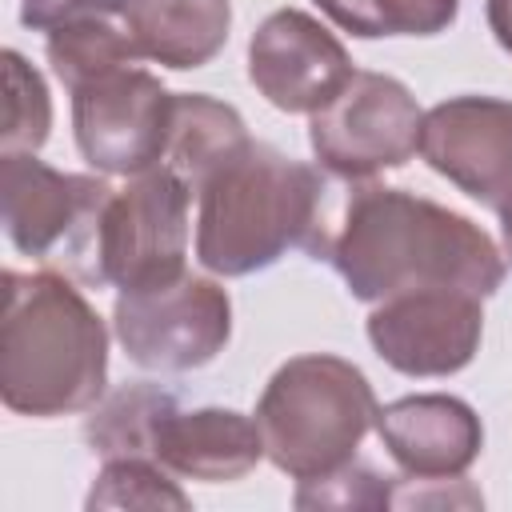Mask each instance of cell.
Returning a JSON list of instances; mask_svg holds the SVG:
<instances>
[{"mask_svg":"<svg viewBox=\"0 0 512 512\" xmlns=\"http://www.w3.org/2000/svg\"><path fill=\"white\" fill-rule=\"evenodd\" d=\"M496 216H500V236H504V256H508V264H512V196L496 208Z\"/></svg>","mask_w":512,"mask_h":512,"instance_id":"25","label":"cell"},{"mask_svg":"<svg viewBox=\"0 0 512 512\" xmlns=\"http://www.w3.org/2000/svg\"><path fill=\"white\" fill-rule=\"evenodd\" d=\"M192 196L196 260L216 276H248L276 264L288 248H308L328 188L304 160L248 136Z\"/></svg>","mask_w":512,"mask_h":512,"instance_id":"3","label":"cell"},{"mask_svg":"<svg viewBox=\"0 0 512 512\" xmlns=\"http://www.w3.org/2000/svg\"><path fill=\"white\" fill-rule=\"evenodd\" d=\"M244 140H248V128L232 104H220V100L200 96V92H184V96H176V108H172V132H168L164 164L188 188H196Z\"/></svg>","mask_w":512,"mask_h":512,"instance_id":"16","label":"cell"},{"mask_svg":"<svg viewBox=\"0 0 512 512\" xmlns=\"http://www.w3.org/2000/svg\"><path fill=\"white\" fill-rule=\"evenodd\" d=\"M192 500L168 480V468L148 456H120L104 460L88 508H188Z\"/></svg>","mask_w":512,"mask_h":512,"instance_id":"21","label":"cell"},{"mask_svg":"<svg viewBox=\"0 0 512 512\" xmlns=\"http://www.w3.org/2000/svg\"><path fill=\"white\" fill-rule=\"evenodd\" d=\"M488 28L504 52H512V0H488Z\"/></svg>","mask_w":512,"mask_h":512,"instance_id":"24","label":"cell"},{"mask_svg":"<svg viewBox=\"0 0 512 512\" xmlns=\"http://www.w3.org/2000/svg\"><path fill=\"white\" fill-rule=\"evenodd\" d=\"M120 16L144 60L184 72V68L208 64L224 48L232 4L228 0H128Z\"/></svg>","mask_w":512,"mask_h":512,"instance_id":"15","label":"cell"},{"mask_svg":"<svg viewBox=\"0 0 512 512\" xmlns=\"http://www.w3.org/2000/svg\"><path fill=\"white\" fill-rule=\"evenodd\" d=\"M388 504H392L388 476L364 464H344L328 476L300 480L296 488V508H388Z\"/></svg>","mask_w":512,"mask_h":512,"instance_id":"22","label":"cell"},{"mask_svg":"<svg viewBox=\"0 0 512 512\" xmlns=\"http://www.w3.org/2000/svg\"><path fill=\"white\" fill-rule=\"evenodd\" d=\"M484 332L480 296L428 288L380 300L368 316L376 356L404 376H452L472 364Z\"/></svg>","mask_w":512,"mask_h":512,"instance_id":"10","label":"cell"},{"mask_svg":"<svg viewBox=\"0 0 512 512\" xmlns=\"http://www.w3.org/2000/svg\"><path fill=\"white\" fill-rule=\"evenodd\" d=\"M176 96L144 68H116L72 92L80 156L108 176H140L168 152Z\"/></svg>","mask_w":512,"mask_h":512,"instance_id":"9","label":"cell"},{"mask_svg":"<svg viewBox=\"0 0 512 512\" xmlns=\"http://www.w3.org/2000/svg\"><path fill=\"white\" fill-rule=\"evenodd\" d=\"M116 340L132 364L152 372H192L216 360L232 336V300L204 276L120 292L112 308Z\"/></svg>","mask_w":512,"mask_h":512,"instance_id":"7","label":"cell"},{"mask_svg":"<svg viewBox=\"0 0 512 512\" xmlns=\"http://www.w3.org/2000/svg\"><path fill=\"white\" fill-rule=\"evenodd\" d=\"M108 192L104 180L48 168L36 152L0 156V212L12 248L36 260H64L76 276Z\"/></svg>","mask_w":512,"mask_h":512,"instance_id":"8","label":"cell"},{"mask_svg":"<svg viewBox=\"0 0 512 512\" xmlns=\"http://www.w3.org/2000/svg\"><path fill=\"white\" fill-rule=\"evenodd\" d=\"M188 200L192 188L168 164L128 176L124 188L108 192L96 216L80 280L120 292L180 280L188 256Z\"/></svg>","mask_w":512,"mask_h":512,"instance_id":"5","label":"cell"},{"mask_svg":"<svg viewBox=\"0 0 512 512\" xmlns=\"http://www.w3.org/2000/svg\"><path fill=\"white\" fill-rule=\"evenodd\" d=\"M356 76L344 44L308 12L280 8L248 40V80L280 112H320Z\"/></svg>","mask_w":512,"mask_h":512,"instance_id":"11","label":"cell"},{"mask_svg":"<svg viewBox=\"0 0 512 512\" xmlns=\"http://www.w3.org/2000/svg\"><path fill=\"white\" fill-rule=\"evenodd\" d=\"M320 12L352 36H436L444 32L460 0H316Z\"/></svg>","mask_w":512,"mask_h":512,"instance_id":"19","label":"cell"},{"mask_svg":"<svg viewBox=\"0 0 512 512\" xmlns=\"http://www.w3.org/2000/svg\"><path fill=\"white\" fill-rule=\"evenodd\" d=\"M420 156L464 196L496 212L512 196V100L452 96L428 108Z\"/></svg>","mask_w":512,"mask_h":512,"instance_id":"12","label":"cell"},{"mask_svg":"<svg viewBox=\"0 0 512 512\" xmlns=\"http://www.w3.org/2000/svg\"><path fill=\"white\" fill-rule=\"evenodd\" d=\"M376 436L412 480H456L484 448L480 416L456 396H404L376 412Z\"/></svg>","mask_w":512,"mask_h":512,"instance_id":"13","label":"cell"},{"mask_svg":"<svg viewBox=\"0 0 512 512\" xmlns=\"http://www.w3.org/2000/svg\"><path fill=\"white\" fill-rule=\"evenodd\" d=\"M4 124H0V156L4 152H36L52 128V100L44 76L16 52L4 48Z\"/></svg>","mask_w":512,"mask_h":512,"instance_id":"20","label":"cell"},{"mask_svg":"<svg viewBox=\"0 0 512 512\" xmlns=\"http://www.w3.org/2000/svg\"><path fill=\"white\" fill-rule=\"evenodd\" d=\"M128 0H20V24L36 32H52L60 24L92 20V16H116Z\"/></svg>","mask_w":512,"mask_h":512,"instance_id":"23","label":"cell"},{"mask_svg":"<svg viewBox=\"0 0 512 512\" xmlns=\"http://www.w3.org/2000/svg\"><path fill=\"white\" fill-rule=\"evenodd\" d=\"M172 400L176 396L160 384H124L92 408L84 424V440L100 460H120V456L152 460V428Z\"/></svg>","mask_w":512,"mask_h":512,"instance_id":"17","label":"cell"},{"mask_svg":"<svg viewBox=\"0 0 512 512\" xmlns=\"http://www.w3.org/2000/svg\"><path fill=\"white\" fill-rule=\"evenodd\" d=\"M420 124L424 112L396 76L356 72L320 112H312L308 144L332 176L372 180L416 156Z\"/></svg>","mask_w":512,"mask_h":512,"instance_id":"6","label":"cell"},{"mask_svg":"<svg viewBox=\"0 0 512 512\" xmlns=\"http://www.w3.org/2000/svg\"><path fill=\"white\" fill-rule=\"evenodd\" d=\"M264 456L256 420L232 408H192L172 400L152 428V460L184 480H240Z\"/></svg>","mask_w":512,"mask_h":512,"instance_id":"14","label":"cell"},{"mask_svg":"<svg viewBox=\"0 0 512 512\" xmlns=\"http://www.w3.org/2000/svg\"><path fill=\"white\" fill-rule=\"evenodd\" d=\"M304 252L328 260L348 292L368 304L428 288L484 300L504 284V256L480 224L436 200L368 180H352L336 200L324 196Z\"/></svg>","mask_w":512,"mask_h":512,"instance_id":"1","label":"cell"},{"mask_svg":"<svg viewBox=\"0 0 512 512\" xmlns=\"http://www.w3.org/2000/svg\"><path fill=\"white\" fill-rule=\"evenodd\" d=\"M368 376L340 356L308 352L284 360L256 404L264 456L292 480H316L352 464L368 428H376Z\"/></svg>","mask_w":512,"mask_h":512,"instance_id":"4","label":"cell"},{"mask_svg":"<svg viewBox=\"0 0 512 512\" xmlns=\"http://www.w3.org/2000/svg\"><path fill=\"white\" fill-rule=\"evenodd\" d=\"M108 332L60 272H4L0 396L20 416H72L100 404Z\"/></svg>","mask_w":512,"mask_h":512,"instance_id":"2","label":"cell"},{"mask_svg":"<svg viewBox=\"0 0 512 512\" xmlns=\"http://www.w3.org/2000/svg\"><path fill=\"white\" fill-rule=\"evenodd\" d=\"M136 60H144V56L136 52L128 28H116L108 16L60 24L48 32V64L68 92H76L116 68H128Z\"/></svg>","mask_w":512,"mask_h":512,"instance_id":"18","label":"cell"}]
</instances>
